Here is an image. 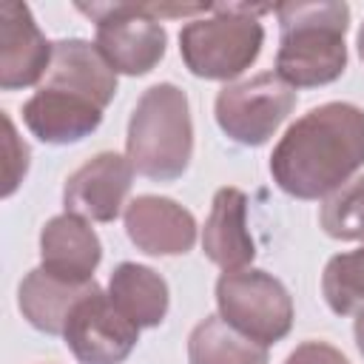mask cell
Segmentation results:
<instances>
[{"instance_id":"obj_1","label":"cell","mask_w":364,"mask_h":364,"mask_svg":"<svg viewBox=\"0 0 364 364\" xmlns=\"http://www.w3.org/2000/svg\"><path fill=\"white\" fill-rule=\"evenodd\" d=\"M364 165V111L324 102L299 117L270 156L273 182L296 199H321Z\"/></svg>"},{"instance_id":"obj_2","label":"cell","mask_w":364,"mask_h":364,"mask_svg":"<svg viewBox=\"0 0 364 364\" xmlns=\"http://www.w3.org/2000/svg\"><path fill=\"white\" fill-rule=\"evenodd\" d=\"M282 37L276 74L293 88H313L338 80L347 68L344 31L350 26L347 3H284L276 9Z\"/></svg>"},{"instance_id":"obj_3","label":"cell","mask_w":364,"mask_h":364,"mask_svg":"<svg viewBox=\"0 0 364 364\" xmlns=\"http://www.w3.org/2000/svg\"><path fill=\"white\" fill-rule=\"evenodd\" d=\"M125 154L134 171L154 182H173L188 171L193 125L182 88L156 82L139 97L128 119Z\"/></svg>"},{"instance_id":"obj_4","label":"cell","mask_w":364,"mask_h":364,"mask_svg":"<svg viewBox=\"0 0 364 364\" xmlns=\"http://www.w3.org/2000/svg\"><path fill=\"white\" fill-rule=\"evenodd\" d=\"M213 17H196L179 31V54L191 74L202 80H233L250 68L262 51L264 28L250 6H213Z\"/></svg>"},{"instance_id":"obj_5","label":"cell","mask_w":364,"mask_h":364,"mask_svg":"<svg viewBox=\"0 0 364 364\" xmlns=\"http://www.w3.org/2000/svg\"><path fill=\"white\" fill-rule=\"evenodd\" d=\"M216 304L228 324L264 347L282 341L293 327V299L287 287L264 270H225L216 282Z\"/></svg>"},{"instance_id":"obj_6","label":"cell","mask_w":364,"mask_h":364,"mask_svg":"<svg viewBox=\"0 0 364 364\" xmlns=\"http://www.w3.org/2000/svg\"><path fill=\"white\" fill-rule=\"evenodd\" d=\"M97 23V48L117 74H148L162 57L168 34L156 20L154 6L136 3H77Z\"/></svg>"},{"instance_id":"obj_7","label":"cell","mask_w":364,"mask_h":364,"mask_svg":"<svg viewBox=\"0 0 364 364\" xmlns=\"http://www.w3.org/2000/svg\"><path fill=\"white\" fill-rule=\"evenodd\" d=\"M296 108V88L276 71L230 82L216 94L213 114L219 128L239 145H264Z\"/></svg>"},{"instance_id":"obj_8","label":"cell","mask_w":364,"mask_h":364,"mask_svg":"<svg viewBox=\"0 0 364 364\" xmlns=\"http://www.w3.org/2000/svg\"><path fill=\"white\" fill-rule=\"evenodd\" d=\"M63 338L80 364H122L139 341V327L97 287L68 316Z\"/></svg>"},{"instance_id":"obj_9","label":"cell","mask_w":364,"mask_h":364,"mask_svg":"<svg viewBox=\"0 0 364 364\" xmlns=\"http://www.w3.org/2000/svg\"><path fill=\"white\" fill-rule=\"evenodd\" d=\"M131 182L134 165L128 156L102 151L68 176L63 188L65 213H74L85 222H114L125 205Z\"/></svg>"},{"instance_id":"obj_10","label":"cell","mask_w":364,"mask_h":364,"mask_svg":"<svg viewBox=\"0 0 364 364\" xmlns=\"http://www.w3.org/2000/svg\"><path fill=\"white\" fill-rule=\"evenodd\" d=\"M54 43L37 28L26 3H6L0 9V88L17 91L46 77Z\"/></svg>"},{"instance_id":"obj_11","label":"cell","mask_w":364,"mask_h":364,"mask_svg":"<svg viewBox=\"0 0 364 364\" xmlns=\"http://www.w3.org/2000/svg\"><path fill=\"white\" fill-rule=\"evenodd\" d=\"M128 239L151 256H179L196 242V219L168 196H136L125 208Z\"/></svg>"},{"instance_id":"obj_12","label":"cell","mask_w":364,"mask_h":364,"mask_svg":"<svg viewBox=\"0 0 364 364\" xmlns=\"http://www.w3.org/2000/svg\"><path fill=\"white\" fill-rule=\"evenodd\" d=\"M40 85L85 97L100 108H105L117 94V71L108 65V60L97 46L74 37L54 43L51 65Z\"/></svg>"},{"instance_id":"obj_13","label":"cell","mask_w":364,"mask_h":364,"mask_svg":"<svg viewBox=\"0 0 364 364\" xmlns=\"http://www.w3.org/2000/svg\"><path fill=\"white\" fill-rule=\"evenodd\" d=\"M102 111L105 108L85 97L40 85V91L23 105V122L37 139L48 145H68L97 131V125L102 122Z\"/></svg>"},{"instance_id":"obj_14","label":"cell","mask_w":364,"mask_h":364,"mask_svg":"<svg viewBox=\"0 0 364 364\" xmlns=\"http://www.w3.org/2000/svg\"><path fill=\"white\" fill-rule=\"evenodd\" d=\"M205 256L222 270H242L253 262L256 245L247 230V196L239 188H219L202 230Z\"/></svg>"},{"instance_id":"obj_15","label":"cell","mask_w":364,"mask_h":364,"mask_svg":"<svg viewBox=\"0 0 364 364\" xmlns=\"http://www.w3.org/2000/svg\"><path fill=\"white\" fill-rule=\"evenodd\" d=\"M97 290V282H77V279H65L57 276L46 267H34L17 290V304L23 318L48 336H63L68 316L74 313V307Z\"/></svg>"},{"instance_id":"obj_16","label":"cell","mask_w":364,"mask_h":364,"mask_svg":"<svg viewBox=\"0 0 364 364\" xmlns=\"http://www.w3.org/2000/svg\"><path fill=\"white\" fill-rule=\"evenodd\" d=\"M40 267L57 276L91 282L102 259V245L85 219L74 213H60L48 219L40 233Z\"/></svg>"},{"instance_id":"obj_17","label":"cell","mask_w":364,"mask_h":364,"mask_svg":"<svg viewBox=\"0 0 364 364\" xmlns=\"http://www.w3.org/2000/svg\"><path fill=\"white\" fill-rule=\"evenodd\" d=\"M108 299L114 307L139 330L162 324L168 313V284L165 279L136 262H122L111 273Z\"/></svg>"},{"instance_id":"obj_18","label":"cell","mask_w":364,"mask_h":364,"mask_svg":"<svg viewBox=\"0 0 364 364\" xmlns=\"http://www.w3.org/2000/svg\"><path fill=\"white\" fill-rule=\"evenodd\" d=\"M191 364H267V347L239 333L222 316L202 318L188 336Z\"/></svg>"},{"instance_id":"obj_19","label":"cell","mask_w":364,"mask_h":364,"mask_svg":"<svg viewBox=\"0 0 364 364\" xmlns=\"http://www.w3.org/2000/svg\"><path fill=\"white\" fill-rule=\"evenodd\" d=\"M321 293L330 310L338 316H353L364 310V245L327 262L321 276Z\"/></svg>"},{"instance_id":"obj_20","label":"cell","mask_w":364,"mask_h":364,"mask_svg":"<svg viewBox=\"0 0 364 364\" xmlns=\"http://www.w3.org/2000/svg\"><path fill=\"white\" fill-rule=\"evenodd\" d=\"M318 222L327 236L341 242L364 239V176L347 182L338 188L327 202L321 205Z\"/></svg>"},{"instance_id":"obj_21","label":"cell","mask_w":364,"mask_h":364,"mask_svg":"<svg viewBox=\"0 0 364 364\" xmlns=\"http://www.w3.org/2000/svg\"><path fill=\"white\" fill-rule=\"evenodd\" d=\"M3 128H6V136H3V151H6V162H3V196H11L17 191V185H20V179L28 171V145L17 136L14 122H11L9 114H3Z\"/></svg>"},{"instance_id":"obj_22","label":"cell","mask_w":364,"mask_h":364,"mask_svg":"<svg viewBox=\"0 0 364 364\" xmlns=\"http://www.w3.org/2000/svg\"><path fill=\"white\" fill-rule=\"evenodd\" d=\"M284 364H350V361L341 355V350H336L327 341H304L287 355Z\"/></svg>"},{"instance_id":"obj_23","label":"cell","mask_w":364,"mask_h":364,"mask_svg":"<svg viewBox=\"0 0 364 364\" xmlns=\"http://www.w3.org/2000/svg\"><path fill=\"white\" fill-rule=\"evenodd\" d=\"M355 344H358V350L364 355V310L355 313Z\"/></svg>"},{"instance_id":"obj_24","label":"cell","mask_w":364,"mask_h":364,"mask_svg":"<svg viewBox=\"0 0 364 364\" xmlns=\"http://www.w3.org/2000/svg\"><path fill=\"white\" fill-rule=\"evenodd\" d=\"M358 57L364 60V23H361V28H358Z\"/></svg>"}]
</instances>
